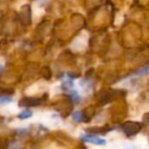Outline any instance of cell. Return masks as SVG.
<instances>
[{
  "instance_id": "1",
  "label": "cell",
  "mask_w": 149,
  "mask_h": 149,
  "mask_svg": "<svg viewBox=\"0 0 149 149\" xmlns=\"http://www.w3.org/2000/svg\"><path fill=\"white\" fill-rule=\"evenodd\" d=\"M143 128V124L139 123V122L135 121H129L126 122L123 125V132L128 136V137H131L136 134H138Z\"/></svg>"
},
{
  "instance_id": "2",
  "label": "cell",
  "mask_w": 149,
  "mask_h": 149,
  "mask_svg": "<svg viewBox=\"0 0 149 149\" xmlns=\"http://www.w3.org/2000/svg\"><path fill=\"white\" fill-rule=\"evenodd\" d=\"M40 104H41V100L37 97H32V96L22 98L18 102V106L20 108H31V107H38Z\"/></svg>"
},
{
  "instance_id": "3",
  "label": "cell",
  "mask_w": 149,
  "mask_h": 149,
  "mask_svg": "<svg viewBox=\"0 0 149 149\" xmlns=\"http://www.w3.org/2000/svg\"><path fill=\"white\" fill-rule=\"evenodd\" d=\"M82 140L85 142H89V143L95 144V145H104V144H105V140L104 139H101V138L96 137V136H92V135L82 136Z\"/></svg>"
},
{
  "instance_id": "4",
  "label": "cell",
  "mask_w": 149,
  "mask_h": 149,
  "mask_svg": "<svg viewBox=\"0 0 149 149\" xmlns=\"http://www.w3.org/2000/svg\"><path fill=\"white\" fill-rule=\"evenodd\" d=\"M113 98V94L110 91H103L100 93L99 95V102L101 104H106L108 102H110Z\"/></svg>"
},
{
  "instance_id": "5",
  "label": "cell",
  "mask_w": 149,
  "mask_h": 149,
  "mask_svg": "<svg viewBox=\"0 0 149 149\" xmlns=\"http://www.w3.org/2000/svg\"><path fill=\"white\" fill-rule=\"evenodd\" d=\"M85 46H86V40H83L82 38L79 37L73 42L72 47L75 51H81V50H83L85 48Z\"/></svg>"
},
{
  "instance_id": "6",
  "label": "cell",
  "mask_w": 149,
  "mask_h": 149,
  "mask_svg": "<svg viewBox=\"0 0 149 149\" xmlns=\"http://www.w3.org/2000/svg\"><path fill=\"white\" fill-rule=\"evenodd\" d=\"M109 130H112V128L107 127V126H105V127H95V128H90V129H87V131H90L91 133H101V134H105L106 132H108Z\"/></svg>"
},
{
  "instance_id": "7",
  "label": "cell",
  "mask_w": 149,
  "mask_h": 149,
  "mask_svg": "<svg viewBox=\"0 0 149 149\" xmlns=\"http://www.w3.org/2000/svg\"><path fill=\"white\" fill-rule=\"evenodd\" d=\"M42 14H43V9L37 3H35L34 6H33V16H34V18L38 19L39 17H41Z\"/></svg>"
},
{
  "instance_id": "8",
  "label": "cell",
  "mask_w": 149,
  "mask_h": 149,
  "mask_svg": "<svg viewBox=\"0 0 149 149\" xmlns=\"http://www.w3.org/2000/svg\"><path fill=\"white\" fill-rule=\"evenodd\" d=\"M33 115L32 111L31 110H28V109H26V110H24L23 112H20V114H18V118L22 119V120H25V119H29L31 118Z\"/></svg>"
},
{
  "instance_id": "9",
  "label": "cell",
  "mask_w": 149,
  "mask_h": 149,
  "mask_svg": "<svg viewBox=\"0 0 149 149\" xmlns=\"http://www.w3.org/2000/svg\"><path fill=\"white\" fill-rule=\"evenodd\" d=\"M73 119H74L76 122H83V121H85V119H84L83 112H80V111H76V112L73 113Z\"/></svg>"
},
{
  "instance_id": "10",
  "label": "cell",
  "mask_w": 149,
  "mask_h": 149,
  "mask_svg": "<svg viewBox=\"0 0 149 149\" xmlns=\"http://www.w3.org/2000/svg\"><path fill=\"white\" fill-rule=\"evenodd\" d=\"M148 74H149V66L139 69V70L134 73L135 76H145V75H148Z\"/></svg>"
},
{
  "instance_id": "11",
  "label": "cell",
  "mask_w": 149,
  "mask_h": 149,
  "mask_svg": "<svg viewBox=\"0 0 149 149\" xmlns=\"http://www.w3.org/2000/svg\"><path fill=\"white\" fill-rule=\"evenodd\" d=\"M71 100H72L73 102H75V104H79V102H80V96H79V94H78L77 91H73L72 92V94H71Z\"/></svg>"
},
{
  "instance_id": "12",
  "label": "cell",
  "mask_w": 149,
  "mask_h": 149,
  "mask_svg": "<svg viewBox=\"0 0 149 149\" xmlns=\"http://www.w3.org/2000/svg\"><path fill=\"white\" fill-rule=\"evenodd\" d=\"M8 149H22V143L18 141H13L9 144Z\"/></svg>"
},
{
  "instance_id": "13",
  "label": "cell",
  "mask_w": 149,
  "mask_h": 149,
  "mask_svg": "<svg viewBox=\"0 0 149 149\" xmlns=\"http://www.w3.org/2000/svg\"><path fill=\"white\" fill-rule=\"evenodd\" d=\"M11 102V98L7 97V96H0V104H7V102Z\"/></svg>"
},
{
  "instance_id": "14",
  "label": "cell",
  "mask_w": 149,
  "mask_h": 149,
  "mask_svg": "<svg viewBox=\"0 0 149 149\" xmlns=\"http://www.w3.org/2000/svg\"><path fill=\"white\" fill-rule=\"evenodd\" d=\"M123 19H124V18L121 17V13L117 14V19L115 20V22H117V24H121V22H123Z\"/></svg>"
},
{
  "instance_id": "15",
  "label": "cell",
  "mask_w": 149,
  "mask_h": 149,
  "mask_svg": "<svg viewBox=\"0 0 149 149\" xmlns=\"http://www.w3.org/2000/svg\"><path fill=\"white\" fill-rule=\"evenodd\" d=\"M1 71H2V66L0 65V72H1Z\"/></svg>"
},
{
  "instance_id": "16",
  "label": "cell",
  "mask_w": 149,
  "mask_h": 149,
  "mask_svg": "<svg viewBox=\"0 0 149 149\" xmlns=\"http://www.w3.org/2000/svg\"><path fill=\"white\" fill-rule=\"evenodd\" d=\"M40 1H41V2H45L46 0H40Z\"/></svg>"
}]
</instances>
